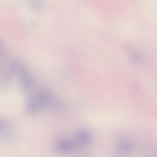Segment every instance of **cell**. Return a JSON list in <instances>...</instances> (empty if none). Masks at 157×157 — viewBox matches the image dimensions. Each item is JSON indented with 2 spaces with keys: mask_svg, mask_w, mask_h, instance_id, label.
<instances>
[{
  "mask_svg": "<svg viewBox=\"0 0 157 157\" xmlns=\"http://www.w3.org/2000/svg\"><path fill=\"white\" fill-rule=\"evenodd\" d=\"M29 7L33 10H40L43 8L44 2L42 0H29Z\"/></svg>",
  "mask_w": 157,
  "mask_h": 157,
  "instance_id": "cell-3",
  "label": "cell"
},
{
  "mask_svg": "<svg viewBox=\"0 0 157 157\" xmlns=\"http://www.w3.org/2000/svg\"><path fill=\"white\" fill-rule=\"evenodd\" d=\"M63 104L48 90L41 89L30 98L27 104V111L31 114L36 113L46 109H61Z\"/></svg>",
  "mask_w": 157,
  "mask_h": 157,
  "instance_id": "cell-1",
  "label": "cell"
},
{
  "mask_svg": "<svg viewBox=\"0 0 157 157\" xmlns=\"http://www.w3.org/2000/svg\"><path fill=\"white\" fill-rule=\"evenodd\" d=\"M131 60L133 62L137 64L142 63L144 61V56L143 52L138 50H134L130 55Z\"/></svg>",
  "mask_w": 157,
  "mask_h": 157,
  "instance_id": "cell-2",
  "label": "cell"
}]
</instances>
